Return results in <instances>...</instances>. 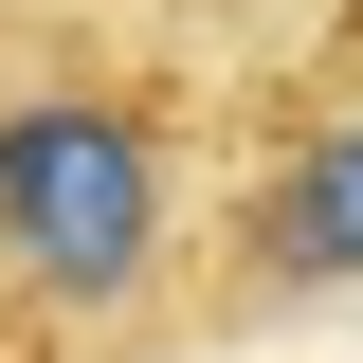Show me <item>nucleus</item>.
I'll use <instances>...</instances> for the list:
<instances>
[{
	"mask_svg": "<svg viewBox=\"0 0 363 363\" xmlns=\"http://www.w3.org/2000/svg\"><path fill=\"white\" fill-rule=\"evenodd\" d=\"M345 55H363V0H345Z\"/></svg>",
	"mask_w": 363,
	"mask_h": 363,
	"instance_id": "20e7f679",
	"label": "nucleus"
},
{
	"mask_svg": "<svg viewBox=\"0 0 363 363\" xmlns=\"http://www.w3.org/2000/svg\"><path fill=\"white\" fill-rule=\"evenodd\" d=\"M363 291V55L327 37L309 73L255 91V128L218 145V218H200V291H182V345L272 309H327Z\"/></svg>",
	"mask_w": 363,
	"mask_h": 363,
	"instance_id": "f03ea898",
	"label": "nucleus"
},
{
	"mask_svg": "<svg viewBox=\"0 0 363 363\" xmlns=\"http://www.w3.org/2000/svg\"><path fill=\"white\" fill-rule=\"evenodd\" d=\"M218 218V91L145 18L0 0V363H164Z\"/></svg>",
	"mask_w": 363,
	"mask_h": 363,
	"instance_id": "f257e3e1",
	"label": "nucleus"
},
{
	"mask_svg": "<svg viewBox=\"0 0 363 363\" xmlns=\"http://www.w3.org/2000/svg\"><path fill=\"white\" fill-rule=\"evenodd\" d=\"M91 18H145V37H164V18H200V0H91Z\"/></svg>",
	"mask_w": 363,
	"mask_h": 363,
	"instance_id": "7ed1b4c3",
	"label": "nucleus"
}]
</instances>
